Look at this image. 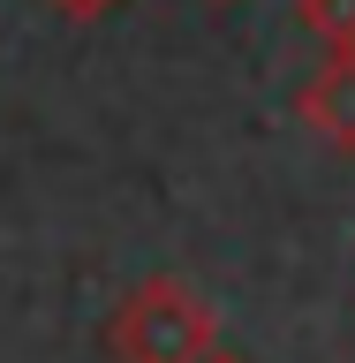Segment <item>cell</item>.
<instances>
[{"label":"cell","mask_w":355,"mask_h":363,"mask_svg":"<svg viewBox=\"0 0 355 363\" xmlns=\"http://www.w3.org/2000/svg\"><path fill=\"white\" fill-rule=\"evenodd\" d=\"M204 363H242V356H235V348H212V356H204Z\"/></svg>","instance_id":"5"},{"label":"cell","mask_w":355,"mask_h":363,"mask_svg":"<svg viewBox=\"0 0 355 363\" xmlns=\"http://www.w3.org/2000/svg\"><path fill=\"white\" fill-rule=\"evenodd\" d=\"M295 23H303L325 53L355 45V0H295Z\"/></svg>","instance_id":"3"},{"label":"cell","mask_w":355,"mask_h":363,"mask_svg":"<svg viewBox=\"0 0 355 363\" xmlns=\"http://www.w3.org/2000/svg\"><path fill=\"white\" fill-rule=\"evenodd\" d=\"M220 348V311L204 303L189 280L152 272L121 295V311L106 325V356L113 363H204Z\"/></svg>","instance_id":"1"},{"label":"cell","mask_w":355,"mask_h":363,"mask_svg":"<svg viewBox=\"0 0 355 363\" xmlns=\"http://www.w3.org/2000/svg\"><path fill=\"white\" fill-rule=\"evenodd\" d=\"M295 113H303V129H310L317 144L355 152V45L325 53V68L295 91Z\"/></svg>","instance_id":"2"},{"label":"cell","mask_w":355,"mask_h":363,"mask_svg":"<svg viewBox=\"0 0 355 363\" xmlns=\"http://www.w3.org/2000/svg\"><path fill=\"white\" fill-rule=\"evenodd\" d=\"M45 8H53V16H68V23H91V16H106L113 0H45Z\"/></svg>","instance_id":"4"}]
</instances>
